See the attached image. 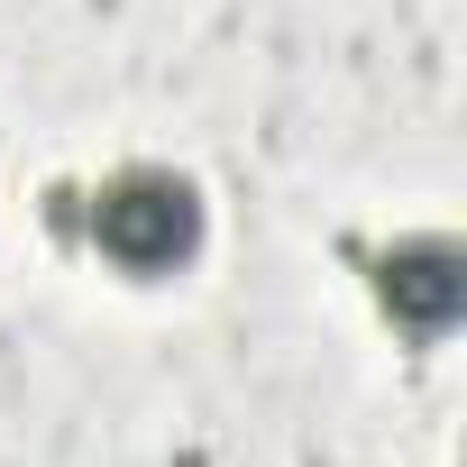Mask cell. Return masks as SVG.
Segmentation results:
<instances>
[{
  "instance_id": "2",
  "label": "cell",
  "mask_w": 467,
  "mask_h": 467,
  "mask_svg": "<svg viewBox=\"0 0 467 467\" xmlns=\"http://www.w3.org/2000/svg\"><path fill=\"white\" fill-rule=\"evenodd\" d=\"M376 303L394 330L412 339H449L458 312H467V248L440 239V229H421V239H394L376 257Z\"/></svg>"
},
{
  "instance_id": "1",
  "label": "cell",
  "mask_w": 467,
  "mask_h": 467,
  "mask_svg": "<svg viewBox=\"0 0 467 467\" xmlns=\"http://www.w3.org/2000/svg\"><path fill=\"white\" fill-rule=\"evenodd\" d=\"M92 248L119 275H174L202 248V192L174 165H119L92 192Z\"/></svg>"
}]
</instances>
